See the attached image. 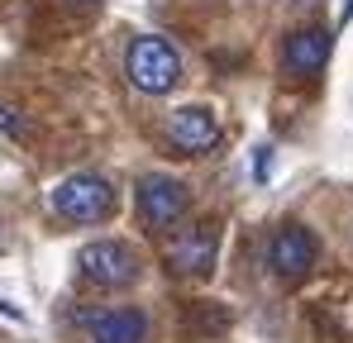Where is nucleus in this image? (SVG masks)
Masks as SVG:
<instances>
[{
    "mask_svg": "<svg viewBox=\"0 0 353 343\" xmlns=\"http://www.w3.org/2000/svg\"><path fill=\"white\" fill-rule=\"evenodd\" d=\"M134 196H139V215H143V225H148V229L181 225V215H186V205H191L186 181H176V176H168V172H148V176H139Z\"/></svg>",
    "mask_w": 353,
    "mask_h": 343,
    "instance_id": "nucleus-4",
    "label": "nucleus"
},
{
    "mask_svg": "<svg viewBox=\"0 0 353 343\" xmlns=\"http://www.w3.org/2000/svg\"><path fill=\"white\" fill-rule=\"evenodd\" d=\"M215 258H220V229L210 225V220L181 229L172 243H168V262H172V272H181V277H210L215 272Z\"/></svg>",
    "mask_w": 353,
    "mask_h": 343,
    "instance_id": "nucleus-5",
    "label": "nucleus"
},
{
    "mask_svg": "<svg viewBox=\"0 0 353 343\" xmlns=\"http://www.w3.org/2000/svg\"><path fill=\"white\" fill-rule=\"evenodd\" d=\"M0 248H5V220H0Z\"/></svg>",
    "mask_w": 353,
    "mask_h": 343,
    "instance_id": "nucleus-12",
    "label": "nucleus"
},
{
    "mask_svg": "<svg viewBox=\"0 0 353 343\" xmlns=\"http://www.w3.org/2000/svg\"><path fill=\"white\" fill-rule=\"evenodd\" d=\"M0 129L5 134H19V114H14V105H5V101H0Z\"/></svg>",
    "mask_w": 353,
    "mask_h": 343,
    "instance_id": "nucleus-11",
    "label": "nucleus"
},
{
    "mask_svg": "<svg viewBox=\"0 0 353 343\" xmlns=\"http://www.w3.org/2000/svg\"><path fill=\"white\" fill-rule=\"evenodd\" d=\"M124 76H129L134 91H143V96H168V91H176V81H181V57H176V48L168 39L143 34V39H134L129 53H124Z\"/></svg>",
    "mask_w": 353,
    "mask_h": 343,
    "instance_id": "nucleus-1",
    "label": "nucleus"
},
{
    "mask_svg": "<svg viewBox=\"0 0 353 343\" xmlns=\"http://www.w3.org/2000/svg\"><path fill=\"white\" fill-rule=\"evenodd\" d=\"M268 176H272V148L263 143L258 158H253V181H268Z\"/></svg>",
    "mask_w": 353,
    "mask_h": 343,
    "instance_id": "nucleus-10",
    "label": "nucleus"
},
{
    "mask_svg": "<svg viewBox=\"0 0 353 343\" xmlns=\"http://www.w3.org/2000/svg\"><path fill=\"white\" fill-rule=\"evenodd\" d=\"M168 143L176 153H186V158L210 153L220 143V124H215V114L205 105H181V110L168 114Z\"/></svg>",
    "mask_w": 353,
    "mask_h": 343,
    "instance_id": "nucleus-7",
    "label": "nucleus"
},
{
    "mask_svg": "<svg viewBox=\"0 0 353 343\" xmlns=\"http://www.w3.org/2000/svg\"><path fill=\"white\" fill-rule=\"evenodd\" d=\"M91 343H148V315L134 305H105L86 320Z\"/></svg>",
    "mask_w": 353,
    "mask_h": 343,
    "instance_id": "nucleus-9",
    "label": "nucleus"
},
{
    "mask_svg": "<svg viewBox=\"0 0 353 343\" xmlns=\"http://www.w3.org/2000/svg\"><path fill=\"white\" fill-rule=\"evenodd\" d=\"M282 5H296V0H282Z\"/></svg>",
    "mask_w": 353,
    "mask_h": 343,
    "instance_id": "nucleus-13",
    "label": "nucleus"
},
{
    "mask_svg": "<svg viewBox=\"0 0 353 343\" xmlns=\"http://www.w3.org/2000/svg\"><path fill=\"white\" fill-rule=\"evenodd\" d=\"M77 272H81V282L101 286V291H124V286L139 282V253L129 248V243H119V238H96V243H86L81 253H77Z\"/></svg>",
    "mask_w": 353,
    "mask_h": 343,
    "instance_id": "nucleus-3",
    "label": "nucleus"
},
{
    "mask_svg": "<svg viewBox=\"0 0 353 343\" xmlns=\"http://www.w3.org/2000/svg\"><path fill=\"white\" fill-rule=\"evenodd\" d=\"M315 233L305 225H282L268 238V267L282 277V282H301L310 267H315Z\"/></svg>",
    "mask_w": 353,
    "mask_h": 343,
    "instance_id": "nucleus-6",
    "label": "nucleus"
},
{
    "mask_svg": "<svg viewBox=\"0 0 353 343\" xmlns=\"http://www.w3.org/2000/svg\"><path fill=\"white\" fill-rule=\"evenodd\" d=\"M330 53H334L330 29L305 24V29H292V34H287V43H282V67H287L292 76H315V72L330 62Z\"/></svg>",
    "mask_w": 353,
    "mask_h": 343,
    "instance_id": "nucleus-8",
    "label": "nucleus"
},
{
    "mask_svg": "<svg viewBox=\"0 0 353 343\" xmlns=\"http://www.w3.org/2000/svg\"><path fill=\"white\" fill-rule=\"evenodd\" d=\"M115 210V191L96 172H72L53 186V215L67 225H101Z\"/></svg>",
    "mask_w": 353,
    "mask_h": 343,
    "instance_id": "nucleus-2",
    "label": "nucleus"
}]
</instances>
